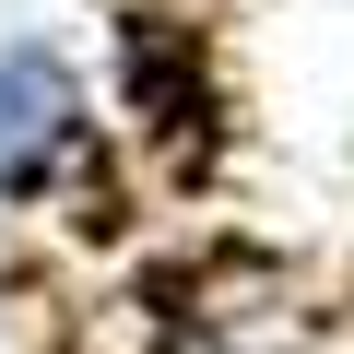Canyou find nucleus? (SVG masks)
<instances>
[{
    "label": "nucleus",
    "mask_w": 354,
    "mask_h": 354,
    "mask_svg": "<svg viewBox=\"0 0 354 354\" xmlns=\"http://www.w3.org/2000/svg\"><path fill=\"white\" fill-rule=\"evenodd\" d=\"M71 118H83V83H71V59L59 48H0V189H24V177L71 142Z\"/></svg>",
    "instance_id": "nucleus-1"
}]
</instances>
